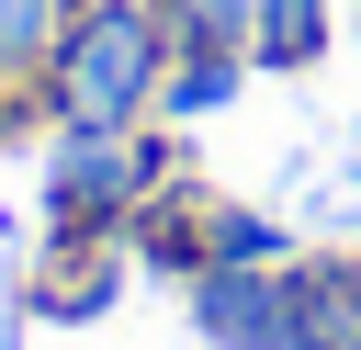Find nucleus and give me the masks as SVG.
Segmentation results:
<instances>
[{"mask_svg": "<svg viewBox=\"0 0 361 350\" xmlns=\"http://www.w3.org/2000/svg\"><path fill=\"white\" fill-rule=\"evenodd\" d=\"M327 45V0H259V68H305Z\"/></svg>", "mask_w": 361, "mask_h": 350, "instance_id": "nucleus-4", "label": "nucleus"}, {"mask_svg": "<svg viewBox=\"0 0 361 350\" xmlns=\"http://www.w3.org/2000/svg\"><path fill=\"white\" fill-rule=\"evenodd\" d=\"M56 56V0H0V68Z\"/></svg>", "mask_w": 361, "mask_h": 350, "instance_id": "nucleus-7", "label": "nucleus"}, {"mask_svg": "<svg viewBox=\"0 0 361 350\" xmlns=\"http://www.w3.org/2000/svg\"><path fill=\"white\" fill-rule=\"evenodd\" d=\"M282 305H293V271H203V294H192V327L214 339V350H271V327H282Z\"/></svg>", "mask_w": 361, "mask_h": 350, "instance_id": "nucleus-3", "label": "nucleus"}, {"mask_svg": "<svg viewBox=\"0 0 361 350\" xmlns=\"http://www.w3.org/2000/svg\"><path fill=\"white\" fill-rule=\"evenodd\" d=\"M147 181H169V147L147 135V147H113V135H68L56 158H45V215H56V237H102V226H124L135 215V192Z\"/></svg>", "mask_w": 361, "mask_h": 350, "instance_id": "nucleus-2", "label": "nucleus"}, {"mask_svg": "<svg viewBox=\"0 0 361 350\" xmlns=\"http://www.w3.org/2000/svg\"><path fill=\"white\" fill-rule=\"evenodd\" d=\"M203 260H226V271H271V260H282V226H271V215H203Z\"/></svg>", "mask_w": 361, "mask_h": 350, "instance_id": "nucleus-5", "label": "nucleus"}, {"mask_svg": "<svg viewBox=\"0 0 361 350\" xmlns=\"http://www.w3.org/2000/svg\"><path fill=\"white\" fill-rule=\"evenodd\" d=\"M158 23L135 11V0H102L56 56H45V90H56V113H68V135H124L135 124V102L158 90Z\"/></svg>", "mask_w": 361, "mask_h": 350, "instance_id": "nucleus-1", "label": "nucleus"}, {"mask_svg": "<svg viewBox=\"0 0 361 350\" xmlns=\"http://www.w3.org/2000/svg\"><path fill=\"white\" fill-rule=\"evenodd\" d=\"M180 23H192V45H237L248 0H180Z\"/></svg>", "mask_w": 361, "mask_h": 350, "instance_id": "nucleus-8", "label": "nucleus"}, {"mask_svg": "<svg viewBox=\"0 0 361 350\" xmlns=\"http://www.w3.org/2000/svg\"><path fill=\"white\" fill-rule=\"evenodd\" d=\"M34 305H45V316H102V305H113V248H102V260H79V271H45V282H34Z\"/></svg>", "mask_w": 361, "mask_h": 350, "instance_id": "nucleus-6", "label": "nucleus"}]
</instances>
